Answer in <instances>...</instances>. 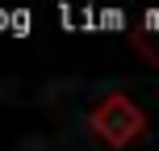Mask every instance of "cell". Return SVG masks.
Here are the masks:
<instances>
[{
  "label": "cell",
  "instance_id": "1",
  "mask_svg": "<svg viewBox=\"0 0 159 151\" xmlns=\"http://www.w3.org/2000/svg\"><path fill=\"white\" fill-rule=\"evenodd\" d=\"M8 34H13V38H30V34H34V13H30V8H13Z\"/></svg>",
  "mask_w": 159,
  "mask_h": 151
},
{
  "label": "cell",
  "instance_id": "5",
  "mask_svg": "<svg viewBox=\"0 0 159 151\" xmlns=\"http://www.w3.org/2000/svg\"><path fill=\"white\" fill-rule=\"evenodd\" d=\"M8 21H13V8H0V34H8Z\"/></svg>",
  "mask_w": 159,
  "mask_h": 151
},
{
  "label": "cell",
  "instance_id": "2",
  "mask_svg": "<svg viewBox=\"0 0 159 151\" xmlns=\"http://www.w3.org/2000/svg\"><path fill=\"white\" fill-rule=\"evenodd\" d=\"M101 30H105V34H117V30H126V8H117V4L101 8Z\"/></svg>",
  "mask_w": 159,
  "mask_h": 151
},
{
  "label": "cell",
  "instance_id": "3",
  "mask_svg": "<svg viewBox=\"0 0 159 151\" xmlns=\"http://www.w3.org/2000/svg\"><path fill=\"white\" fill-rule=\"evenodd\" d=\"M59 25L63 30H80V8H71L67 0H59Z\"/></svg>",
  "mask_w": 159,
  "mask_h": 151
},
{
  "label": "cell",
  "instance_id": "4",
  "mask_svg": "<svg viewBox=\"0 0 159 151\" xmlns=\"http://www.w3.org/2000/svg\"><path fill=\"white\" fill-rule=\"evenodd\" d=\"M143 30L159 34V4H155V8H147V13H143Z\"/></svg>",
  "mask_w": 159,
  "mask_h": 151
}]
</instances>
